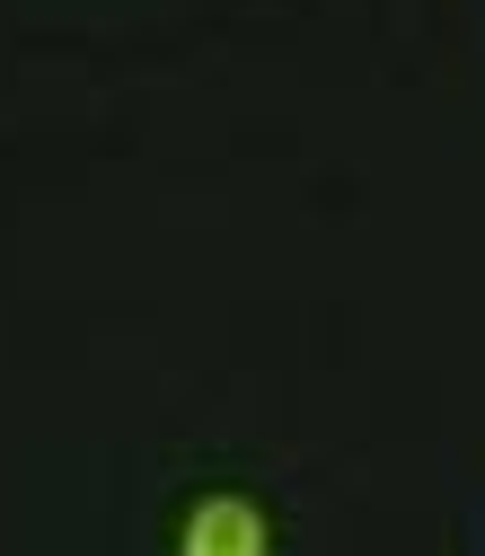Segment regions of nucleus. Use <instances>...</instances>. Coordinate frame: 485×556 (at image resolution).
<instances>
[{"instance_id":"nucleus-1","label":"nucleus","mask_w":485,"mask_h":556,"mask_svg":"<svg viewBox=\"0 0 485 556\" xmlns=\"http://www.w3.org/2000/svg\"><path fill=\"white\" fill-rule=\"evenodd\" d=\"M186 547H194V556H256V547H265V521H256L247 495H213V504L186 521Z\"/></svg>"}]
</instances>
